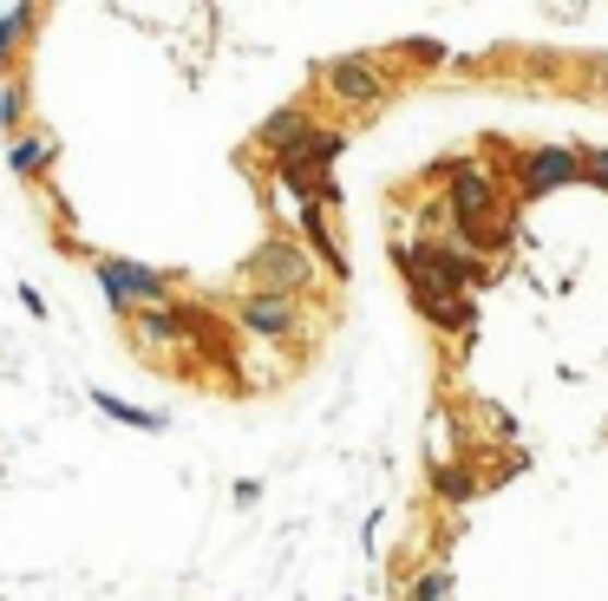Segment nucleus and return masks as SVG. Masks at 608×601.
<instances>
[{"mask_svg":"<svg viewBox=\"0 0 608 601\" xmlns=\"http://www.w3.org/2000/svg\"><path fill=\"white\" fill-rule=\"evenodd\" d=\"M20 111H26V85L13 79V85L0 92V131H13V124H20Z\"/></svg>","mask_w":608,"mask_h":601,"instance_id":"obj_16","label":"nucleus"},{"mask_svg":"<svg viewBox=\"0 0 608 601\" xmlns=\"http://www.w3.org/2000/svg\"><path fill=\"white\" fill-rule=\"evenodd\" d=\"M570 183H583V151H570V144H544L517 164L524 196H550V190H570Z\"/></svg>","mask_w":608,"mask_h":601,"instance_id":"obj_5","label":"nucleus"},{"mask_svg":"<svg viewBox=\"0 0 608 601\" xmlns=\"http://www.w3.org/2000/svg\"><path fill=\"white\" fill-rule=\"evenodd\" d=\"M242 275H249V281H262L269 295H288V301H295V295L314 281V262H308V249H301V242H282V236H275V242H262V249L242 262Z\"/></svg>","mask_w":608,"mask_h":601,"instance_id":"obj_4","label":"nucleus"},{"mask_svg":"<svg viewBox=\"0 0 608 601\" xmlns=\"http://www.w3.org/2000/svg\"><path fill=\"white\" fill-rule=\"evenodd\" d=\"M52 151H59V144H52V137H20V144H13V151H7V164H13V170H20V177H39V170H46V164H52Z\"/></svg>","mask_w":608,"mask_h":601,"instance_id":"obj_11","label":"nucleus"},{"mask_svg":"<svg viewBox=\"0 0 608 601\" xmlns=\"http://www.w3.org/2000/svg\"><path fill=\"white\" fill-rule=\"evenodd\" d=\"M314 131H321V124H308V111H301V105H288V111H275V118L255 131V144H262V151H275V164H282V157H295Z\"/></svg>","mask_w":608,"mask_h":601,"instance_id":"obj_9","label":"nucleus"},{"mask_svg":"<svg viewBox=\"0 0 608 601\" xmlns=\"http://www.w3.org/2000/svg\"><path fill=\"white\" fill-rule=\"evenodd\" d=\"M98 288L111 295L118 314L170 308V275H157V268H144V262H124V255H105V262H98Z\"/></svg>","mask_w":608,"mask_h":601,"instance_id":"obj_2","label":"nucleus"},{"mask_svg":"<svg viewBox=\"0 0 608 601\" xmlns=\"http://www.w3.org/2000/svg\"><path fill=\"white\" fill-rule=\"evenodd\" d=\"M583 177H589V183H603V190H608V151H583Z\"/></svg>","mask_w":608,"mask_h":601,"instance_id":"obj_17","label":"nucleus"},{"mask_svg":"<svg viewBox=\"0 0 608 601\" xmlns=\"http://www.w3.org/2000/svg\"><path fill=\"white\" fill-rule=\"evenodd\" d=\"M92 406H98L105 419H118V425H138V432H157V425H164L157 412H144V406H124V399H111V393H92Z\"/></svg>","mask_w":608,"mask_h":601,"instance_id":"obj_12","label":"nucleus"},{"mask_svg":"<svg viewBox=\"0 0 608 601\" xmlns=\"http://www.w3.org/2000/svg\"><path fill=\"white\" fill-rule=\"evenodd\" d=\"M124 327H131L138 347H177V340H196L190 314H177V308H138V314H124Z\"/></svg>","mask_w":608,"mask_h":601,"instance_id":"obj_8","label":"nucleus"},{"mask_svg":"<svg viewBox=\"0 0 608 601\" xmlns=\"http://www.w3.org/2000/svg\"><path fill=\"white\" fill-rule=\"evenodd\" d=\"M295 223H301L308 249H314V255H321V262H327L334 275H347V249H341V242L327 236V209H321V203H295Z\"/></svg>","mask_w":608,"mask_h":601,"instance_id":"obj_10","label":"nucleus"},{"mask_svg":"<svg viewBox=\"0 0 608 601\" xmlns=\"http://www.w3.org/2000/svg\"><path fill=\"white\" fill-rule=\"evenodd\" d=\"M321 85H327V98H341V105H380V98H386V79H380V65H373L367 52L327 59V65H321Z\"/></svg>","mask_w":608,"mask_h":601,"instance_id":"obj_6","label":"nucleus"},{"mask_svg":"<svg viewBox=\"0 0 608 601\" xmlns=\"http://www.w3.org/2000/svg\"><path fill=\"white\" fill-rule=\"evenodd\" d=\"M498 203H504V190L485 177V170H472V164H452V190H445V209H452V229L472 242L478 229H491V216H498Z\"/></svg>","mask_w":608,"mask_h":601,"instance_id":"obj_3","label":"nucleus"},{"mask_svg":"<svg viewBox=\"0 0 608 601\" xmlns=\"http://www.w3.org/2000/svg\"><path fill=\"white\" fill-rule=\"evenodd\" d=\"M393 262H400L406 281H432V288H445V295H465V288L478 281V262L458 255L452 242H413V249L393 242Z\"/></svg>","mask_w":608,"mask_h":601,"instance_id":"obj_1","label":"nucleus"},{"mask_svg":"<svg viewBox=\"0 0 608 601\" xmlns=\"http://www.w3.org/2000/svg\"><path fill=\"white\" fill-rule=\"evenodd\" d=\"M33 26H39V13H33V7H13V13L0 20V65H7V52H13V46L33 33Z\"/></svg>","mask_w":608,"mask_h":601,"instance_id":"obj_15","label":"nucleus"},{"mask_svg":"<svg viewBox=\"0 0 608 601\" xmlns=\"http://www.w3.org/2000/svg\"><path fill=\"white\" fill-rule=\"evenodd\" d=\"M432 491H439L445 504H465V497L478 491V478H472V471H458V465H439V471H432Z\"/></svg>","mask_w":608,"mask_h":601,"instance_id":"obj_14","label":"nucleus"},{"mask_svg":"<svg viewBox=\"0 0 608 601\" xmlns=\"http://www.w3.org/2000/svg\"><path fill=\"white\" fill-rule=\"evenodd\" d=\"M406 601H452V569H445V563L419 569V576H413V589H406Z\"/></svg>","mask_w":608,"mask_h":601,"instance_id":"obj_13","label":"nucleus"},{"mask_svg":"<svg viewBox=\"0 0 608 601\" xmlns=\"http://www.w3.org/2000/svg\"><path fill=\"white\" fill-rule=\"evenodd\" d=\"M236 321L249 334H262V340H295V301L288 295H269V288L236 295Z\"/></svg>","mask_w":608,"mask_h":601,"instance_id":"obj_7","label":"nucleus"}]
</instances>
